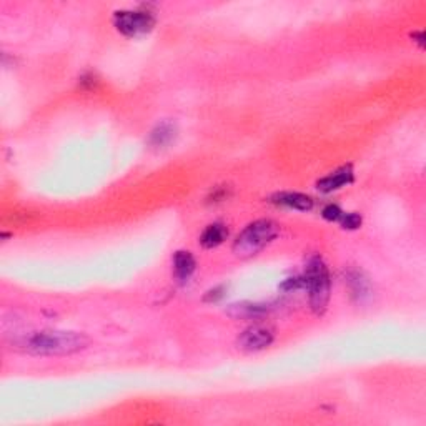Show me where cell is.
<instances>
[{
  "mask_svg": "<svg viewBox=\"0 0 426 426\" xmlns=\"http://www.w3.org/2000/svg\"><path fill=\"white\" fill-rule=\"evenodd\" d=\"M89 345V338L77 332H59L45 330L29 335L20 341L25 351L41 357H62L72 355L85 348Z\"/></svg>",
  "mask_w": 426,
  "mask_h": 426,
  "instance_id": "obj_1",
  "label": "cell"
},
{
  "mask_svg": "<svg viewBox=\"0 0 426 426\" xmlns=\"http://www.w3.org/2000/svg\"><path fill=\"white\" fill-rule=\"evenodd\" d=\"M305 287L308 288L310 305L315 313H323L327 310L328 300H330V274H328L327 265L320 257L311 258L306 267Z\"/></svg>",
  "mask_w": 426,
  "mask_h": 426,
  "instance_id": "obj_2",
  "label": "cell"
},
{
  "mask_svg": "<svg viewBox=\"0 0 426 426\" xmlns=\"http://www.w3.org/2000/svg\"><path fill=\"white\" fill-rule=\"evenodd\" d=\"M278 235V225L271 220H257L245 228L236 236L234 252L239 257H252L257 255Z\"/></svg>",
  "mask_w": 426,
  "mask_h": 426,
  "instance_id": "obj_3",
  "label": "cell"
},
{
  "mask_svg": "<svg viewBox=\"0 0 426 426\" xmlns=\"http://www.w3.org/2000/svg\"><path fill=\"white\" fill-rule=\"evenodd\" d=\"M113 24L118 32L129 37H137L150 32L155 25V19L147 10H118L113 15Z\"/></svg>",
  "mask_w": 426,
  "mask_h": 426,
  "instance_id": "obj_4",
  "label": "cell"
},
{
  "mask_svg": "<svg viewBox=\"0 0 426 426\" xmlns=\"http://www.w3.org/2000/svg\"><path fill=\"white\" fill-rule=\"evenodd\" d=\"M271 341H274V332L267 327L255 325L241 333L236 345L243 351H260L269 348Z\"/></svg>",
  "mask_w": 426,
  "mask_h": 426,
  "instance_id": "obj_5",
  "label": "cell"
},
{
  "mask_svg": "<svg viewBox=\"0 0 426 426\" xmlns=\"http://www.w3.org/2000/svg\"><path fill=\"white\" fill-rule=\"evenodd\" d=\"M271 201L275 205L287 206L290 210H298V212H310L313 208V199L308 195H303L298 192H280L271 197Z\"/></svg>",
  "mask_w": 426,
  "mask_h": 426,
  "instance_id": "obj_6",
  "label": "cell"
},
{
  "mask_svg": "<svg viewBox=\"0 0 426 426\" xmlns=\"http://www.w3.org/2000/svg\"><path fill=\"white\" fill-rule=\"evenodd\" d=\"M351 182H353V170H351L350 166H343V169H338L333 173L327 175V177H323L322 180H318L316 187H318L320 192L330 193L350 185Z\"/></svg>",
  "mask_w": 426,
  "mask_h": 426,
  "instance_id": "obj_7",
  "label": "cell"
},
{
  "mask_svg": "<svg viewBox=\"0 0 426 426\" xmlns=\"http://www.w3.org/2000/svg\"><path fill=\"white\" fill-rule=\"evenodd\" d=\"M195 269H197V262L195 258L192 257L190 252H183V250H180V252L173 255V271L180 282H187V280L193 275Z\"/></svg>",
  "mask_w": 426,
  "mask_h": 426,
  "instance_id": "obj_8",
  "label": "cell"
},
{
  "mask_svg": "<svg viewBox=\"0 0 426 426\" xmlns=\"http://www.w3.org/2000/svg\"><path fill=\"white\" fill-rule=\"evenodd\" d=\"M269 311V306L262 305V303H235L230 305L228 308V315H232L234 318H260Z\"/></svg>",
  "mask_w": 426,
  "mask_h": 426,
  "instance_id": "obj_9",
  "label": "cell"
},
{
  "mask_svg": "<svg viewBox=\"0 0 426 426\" xmlns=\"http://www.w3.org/2000/svg\"><path fill=\"white\" fill-rule=\"evenodd\" d=\"M228 230L223 223H212L204 230V234L200 235V243L205 248H215L218 245H222L227 240Z\"/></svg>",
  "mask_w": 426,
  "mask_h": 426,
  "instance_id": "obj_10",
  "label": "cell"
},
{
  "mask_svg": "<svg viewBox=\"0 0 426 426\" xmlns=\"http://www.w3.org/2000/svg\"><path fill=\"white\" fill-rule=\"evenodd\" d=\"M175 139V127L170 124L158 125L150 135V143L155 147H165Z\"/></svg>",
  "mask_w": 426,
  "mask_h": 426,
  "instance_id": "obj_11",
  "label": "cell"
},
{
  "mask_svg": "<svg viewBox=\"0 0 426 426\" xmlns=\"http://www.w3.org/2000/svg\"><path fill=\"white\" fill-rule=\"evenodd\" d=\"M343 215H345L343 210H341L338 205H333V204L327 205L322 210V217L328 222H340L341 218H343Z\"/></svg>",
  "mask_w": 426,
  "mask_h": 426,
  "instance_id": "obj_12",
  "label": "cell"
},
{
  "mask_svg": "<svg viewBox=\"0 0 426 426\" xmlns=\"http://www.w3.org/2000/svg\"><path fill=\"white\" fill-rule=\"evenodd\" d=\"M340 223L341 227L346 228V230H355V228L362 225V217H360L358 213H345Z\"/></svg>",
  "mask_w": 426,
  "mask_h": 426,
  "instance_id": "obj_13",
  "label": "cell"
}]
</instances>
